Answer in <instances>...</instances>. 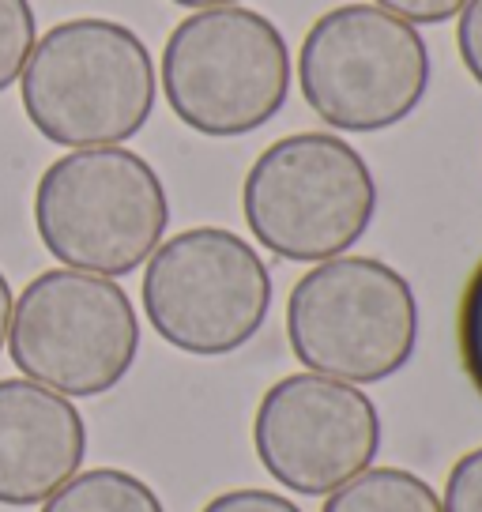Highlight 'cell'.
I'll list each match as a JSON object with an SVG mask.
<instances>
[{"label": "cell", "instance_id": "1", "mask_svg": "<svg viewBox=\"0 0 482 512\" xmlns=\"http://www.w3.org/2000/svg\"><path fill=\"white\" fill-rule=\"evenodd\" d=\"M155 61L144 38L102 16L65 19L34 42L19 76L27 121L57 147H121L151 121Z\"/></svg>", "mask_w": 482, "mask_h": 512}, {"label": "cell", "instance_id": "2", "mask_svg": "<svg viewBox=\"0 0 482 512\" xmlns=\"http://www.w3.org/2000/svg\"><path fill=\"white\" fill-rule=\"evenodd\" d=\"M34 226L57 264L117 279L147 264L162 245L170 200L144 155L129 147H80L38 177Z\"/></svg>", "mask_w": 482, "mask_h": 512}, {"label": "cell", "instance_id": "3", "mask_svg": "<svg viewBox=\"0 0 482 512\" xmlns=\"http://www.w3.org/2000/svg\"><path fill=\"white\" fill-rule=\"evenodd\" d=\"M253 238L279 260L321 264L362 241L377 211L366 159L332 132H294L264 147L241 185Z\"/></svg>", "mask_w": 482, "mask_h": 512}, {"label": "cell", "instance_id": "4", "mask_svg": "<svg viewBox=\"0 0 482 512\" xmlns=\"http://www.w3.org/2000/svg\"><path fill=\"white\" fill-rule=\"evenodd\" d=\"M287 91V38L253 8H200L162 46V95L181 125L211 140L264 128Z\"/></svg>", "mask_w": 482, "mask_h": 512}, {"label": "cell", "instance_id": "5", "mask_svg": "<svg viewBox=\"0 0 482 512\" xmlns=\"http://www.w3.org/2000/svg\"><path fill=\"white\" fill-rule=\"evenodd\" d=\"M287 339L294 358L321 377L388 381L418 347L415 290L377 256L321 260L290 290Z\"/></svg>", "mask_w": 482, "mask_h": 512}, {"label": "cell", "instance_id": "6", "mask_svg": "<svg viewBox=\"0 0 482 512\" xmlns=\"http://www.w3.org/2000/svg\"><path fill=\"white\" fill-rule=\"evenodd\" d=\"M140 354L136 305L117 279L76 268L34 275L12 302L8 358L68 400L106 396Z\"/></svg>", "mask_w": 482, "mask_h": 512}, {"label": "cell", "instance_id": "7", "mask_svg": "<svg viewBox=\"0 0 482 512\" xmlns=\"http://www.w3.org/2000/svg\"><path fill=\"white\" fill-rule=\"evenodd\" d=\"M298 83L324 125L385 132L422 106L430 49L415 23L377 4H339L302 38Z\"/></svg>", "mask_w": 482, "mask_h": 512}, {"label": "cell", "instance_id": "8", "mask_svg": "<svg viewBox=\"0 0 482 512\" xmlns=\"http://www.w3.org/2000/svg\"><path fill=\"white\" fill-rule=\"evenodd\" d=\"M144 313L170 347L223 358L257 336L272 309V272L249 241L223 226H193L147 256Z\"/></svg>", "mask_w": 482, "mask_h": 512}, {"label": "cell", "instance_id": "9", "mask_svg": "<svg viewBox=\"0 0 482 512\" xmlns=\"http://www.w3.org/2000/svg\"><path fill=\"white\" fill-rule=\"evenodd\" d=\"M253 445L279 486L302 497H328L373 467L381 452V415L358 384L290 373L264 392Z\"/></svg>", "mask_w": 482, "mask_h": 512}, {"label": "cell", "instance_id": "10", "mask_svg": "<svg viewBox=\"0 0 482 512\" xmlns=\"http://www.w3.org/2000/svg\"><path fill=\"white\" fill-rule=\"evenodd\" d=\"M87 426L76 403L27 377L0 381V505H42L83 467Z\"/></svg>", "mask_w": 482, "mask_h": 512}, {"label": "cell", "instance_id": "11", "mask_svg": "<svg viewBox=\"0 0 482 512\" xmlns=\"http://www.w3.org/2000/svg\"><path fill=\"white\" fill-rule=\"evenodd\" d=\"M321 512H441V497L403 467H366L332 490Z\"/></svg>", "mask_w": 482, "mask_h": 512}, {"label": "cell", "instance_id": "12", "mask_svg": "<svg viewBox=\"0 0 482 512\" xmlns=\"http://www.w3.org/2000/svg\"><path fill=\"white\" fill-rule=\"evenodd\" d=\"M42 512H166L159 494L121 467L76 471L53 497L42 501Z\"/></svg>", "mask_w": 482, "mask_h": 512}, {"label": "cell", "instance_id": "13", "mask_svg": "<svg viewBox=\"0 0 482 512\" xmlns=\"http://www.w3.org/2000/svg\"><path fill=\"white\" fill-rule=\"evenodd\" d=\"M38 42V19L31 0H0V95L23 76Z\"/></svg>", "mask_w": 482, "mask_h": 512}, {"label": "cell", "instance_id": "14", "mask_svg": "<svg viewBox=\"0 0 482 512\" xmlns=\"http://www.w3.org/2000/svg\"><path fill=\"white\" fill-rule=\"evenodd\" d=\"M456 351H460V366H464L471 388L482 396V260L467 279L464 294H460V309H456Z\"/></svg>", "mask_w": 482, "mask_h": 512}, {"label": "cell", "instance_id": "15", "mask_svg": "<svg viewBox=\"0 0 482 512\" xmlns=\"http://www.w3.org/2000/svg\"><path fill=\"white\" fill-rule=\"evenodd\" d=\"M441 512H482V448H471L452 464Z\"/></svg>", "mask_w": 482, "mask_h": 512}, {"label": "cell", "instance_id": "16", "mask_svg": "<svg viewBox=\"0 0 482 512\" xmlns=\"http://www.w3.org/2000/svg\"><path fill=\"white\" fill-rule=\"evenodd\" d=\"M200 512H302V509L290 497L249 486V490H226V494L211 497Z\"/></svg>", "mask_w": 482, "mask_h": 512}, {"label": "cell", "instance_id": "17", "mask_svg": "<svg viewBox=\"0 0 482 512\" xmlns=\"http://www.w3.org/2000/svg\"><path fill=\"white\" fill-rule=\"evenodd\" d=\"M456 49H460V61L471 72V80L482 83V0H467L460 8Z\"/></svg>", "mask_w": 482, "mask_h": 512}, {"label": "cell", "instance_id": "18", "mask_svg": "<svg viewBox=\"0 0 482 512\" xmlns=\"http://www.w3.org/2000/svg\"><path fill=\"white\" fill-rule=\"evenodd\" d=\"M377 8H385L392 16L407 19V23H422V27H434L452 19L467 0H373Z\"/></svg>", "mask_w": 482, "mask_h": 512}, {"label": "cell", "instance_id": "19", "mask_svg": "<svg viewBox=\"0 0 482 512\" xmlns=\"http://www.w3.org/2000/svg\"><path fill=\"white\" fill-rule=\"evenodd\" d=\"M12 287H8V279L0 272V351H4V343H8V320H12Z\"/></svg>", "mask_w": 482, "mask_h": 512}, {"label": "cell", "instance_id": "20", "mask_svg": "<svg viewBox=\"0 0 482 512\" xmlns=\"http://www.w3.org/2000/svg\"><path fill=\"white\" fill-rule=\"evenodd\" d=\"M174 4H181V8H226V4H241V0H174Z\"/></svg>", "mask_w": 482, "mask_h": 512}]
</instances>
